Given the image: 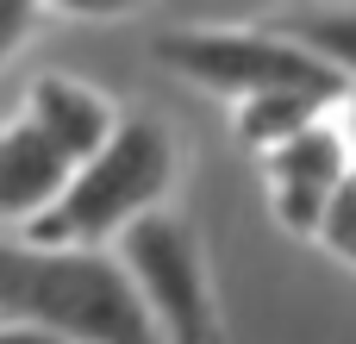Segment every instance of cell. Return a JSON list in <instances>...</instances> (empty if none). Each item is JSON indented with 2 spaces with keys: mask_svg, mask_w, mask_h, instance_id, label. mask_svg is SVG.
Returning a JSON list of instances; mask_svg holds the SVG:
<instances>
[{
  "mask_svg": "<svg viewBox=\"0 0 356 344\" xmlns=\"http://www.w3.org/2000/svg\"><path fill=\"white\" fill-rule=\"evenodd\" d=\"M38 25V6H19V0H0V63L25 44V31Z\"/></svg>",
  "mask_w": 356,
  "mask_h": 344,
  "instance_id": "cell-11",
  "label": "cell"
},
{
  "mask_svg": "<svg viewBox=\"0 0 356 344\" xmlns=\"http://www.w3.org/2000/svg\"><path fill=\"white\" fill-rule=\"evenodd\" d=\"M282 38L307 44L313 56H325L338 75H356V6H307V13H282L275 19Z\"/></svg>",
  "mask_w": 356,
  "mask_h": 344,
  "instance_id": "cell-8",
  "label": "cell"
},
{
  "mask_svg": "<svg viewBox=\"0 0 356 344\" xmlns=\"http://www.w3.org/2000/svg\"><path fill=\"white\" fill-rule=\"evenodd\" d=\"M175 182V144L163 132V119L131 113L119 125V138L75 169L69 194L31 219L25 244H50V251H100V238H125L138 219L156 213V201Z\"/></svg>",
  "mask_w": 356,
  "mask_h": 344,
  "instance_id": "cell-2",
  "label": "cell"
},
{
  "mask_svg": "<svg viewBox=\"0 0 356 344\" xmlns=\"http://www.w3.org/2000/svg\"><path fill=\"white\" fill-rule=\"evenodd\" d=\"M156 56L169 69H181L188 81H207L238 100H263V94L332 100V94H344V75L282 31L275 38L269 31H169V38H156Z\"/></svg>",
  "mask_w": 356,
  "mask_h": 344,
  "instance_id": "cell-3",
  "label": "cell"
},
{
  "mask_svg": "<svg viewBox=\"0 0 356 344\" xmlns=\"http://www.w3.org/2000/svg\"><path fill=\"white\" fill-rule=\"evenodd\" d=\"M119 263L131 269L138 295L150 301L156 326L169 344H213V295H207V269H200V244L175 213H150L119 238Z\"/></svg>",
  "mask_w": 356,
  "mask_h": 344,
  "instance_id": "cell-4",
  "label": "cell"
},
{
  "mask_svg": "<svg viewBox=\"0 0 356 344\" xmlns=\"http://www.w3.org/2000/svg\"><path fill=\"white\" fill-rule=\"evenodd\" d=\"M75 182V163L31 125H6L0 132V219H44Z\"/></svg>",
  "mask_w": 356,
  "mask_h": 344,
  "instance_id": "cell-6",
  "label": "cell"
},
{
  "mask_svg": "<svg viewBox=\"0 0 356 344\" xmlns=\"http://www.w3.org/2000/svg\"><path fill=\"white\" fill-rule=\"evenodd\" d=\"M319 238L344 257V263H356V175L338 188V201L325 207V226H319Z\"/></svg>",
  "mask_w": 356,
  "mask_h": 344,
  "instance_id": "cell-10",
  "label": "cell"
},
{
  "mask_svg": "<svg viewBox=\"0 0 356 344\" xmlns=\"http://www.w3.org/2000/svg\"><path fill=\"white\" fill-rule=\"evenodd\" d=\"M75 169L81 163H94L113 138H119V113L106 107V94H94V88H81V81H69V75H44L38 88H31V113H25Z\"/></svg>",
  "mask_w": 356,
  "mask_h": 344,
  "instance_id": "cell-7",
  "label": "cell"
},
{
  "mask_svg": "<svg viewBox=\"0 0 356 344\" xmlns=\"http://www.w3.org/2000/svg\"><path fill=\"white\" fill-rule=\"evenodd\" d=\"M319 107H325V100H307V94H263V100H244V107H238V138H244V144H263V150H282V144H294L300 132L319 125Z\"/></svg>",
  "mask_w": 356,
  "mask_h": 344,
  "instance_id": "cell-9",
  "label": "cell"
},
{
  "mask_svg": "<svg viewBox=\"0 0 356 344\" xmlns=\"http://www.w3.org/2000/svg\"><path fill=\"white\" fill-rule=\"evenodd\" d=\"M269 182H275V213L294 232H319L325 207L338 201V188L350 182L344 169V138L319 119L313 132H300L294 144L269 150Z\"/></svg>",
  "mask_w": 356,
  "mask_h": 344,
  "instance_id": "cell-5",
  "label": "cell"
},
{
  "mask_svg": "<svg viewBox=\"0 0 356 344\" xmlns=\"http://www.w3.org/2000/svg\"><path fill=\"white\" fill-rule=\"evenodd\" d=\"M0 344H63V338H50V332H38V326L6 320V326H0Z\"/></svg>",
  "mask_w": 356,
  "mask_h": 344,
  "instance_id": "cell-12",
  "label": "cell"
},
{
  "mask_svg": "<svg viewBox=\"0 0 356 344\" xmlns=\"http://www.w3.org/2000/svg\"><path fill=\"white\" fill-rule=\"evenodd\" d=\"M0 313L63 344H169L119 251H50L0 238Z\"/></svg>",
  "mask_w": 356,
  "mask_h": 344,
  "instance_id": "cell-1",
  "label": "cell"
}]
</instances>
